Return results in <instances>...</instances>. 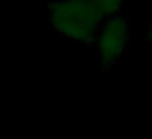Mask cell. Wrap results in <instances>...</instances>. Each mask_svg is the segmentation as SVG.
I'll return each instance as SVG.
<instances>
[{"instance_id":"2","label":"cell","mask_w":152,"mask_h":139,"mask_svg":"<svg viewBox=\"0 0 152 139\" xmlns=\"http://www.w3.org/2000/svg\"><path fill=\"white\" fill-rule=\"evenodd\" d=\"M96 51L103 69H111L121 61L131 44V23L123 15L105 20L96 36Z\"/></svg>"},{"instance_id":"3","label":"cell","mask_w":152,"mask_h":139,"mask_svg":"<svg viewBox=\"0 0 152 139\" xmlns=\"http://www.w3.org/2000/svg\"><path fill=\"white\" fill-rule=\"evenodd\" d=\"M96 4L100 5L105 18H108V17H113V15H118L119 8L124 4V0H96Z\"/></svg>"},{"instance_id":"4","label":"cell","mask_w":152,"mask_h":139,"mask_svg":"<svg viewBox=\"0 0 152 139\" xmlns=\"http://www.w3.org/2000/svg\"><path fill=\"white\" fill-rule=\"evenodd\" d=\"M147 38H149V41H151V44H152V23H151V26H149V34H147Z\"/></svg>"},{"instance_id":"1","label":"cell","mask_w":152,"mask_h":139,"mask_svg":"<svg viewBox=\"0 0 152 139\" xmlns=\"http://www.w3.org/2000/svg\"><path fill=\"white\" fill-rule=\"evenodd\" d=\"M103 15L96 0H53L48 7L49 28L67 41L92 46L103 25Z\"/></svg>"}]
</instances>
